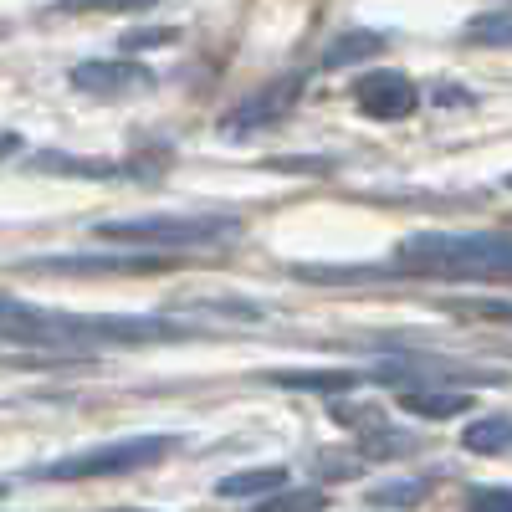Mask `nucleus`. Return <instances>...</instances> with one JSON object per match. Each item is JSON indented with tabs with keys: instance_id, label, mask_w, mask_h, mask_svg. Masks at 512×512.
I'll return each instance as SVG.
<instances>
[{
	"instance_id": "nucleus-19",
	"label": "nucleus",
	"mask_w": 512,
	"mask_h": 512,
	"mask_svg": "<svg viewBox=\"0 0 512 512\" xmlns=\"http://www.w3.org/2000/svg\"><path fill=\"white\" fill-rule=\"evenodd\" d=\"M507 11H492V16H477L466 26V41H487V47H507Z\"/></svg>"
},
{
	"instance_id": "nucleus-1",
	"label": "nucleus",
	"mask_w": 512,
	"mask_h": 512,
	"mask_svg": "<svg viewBox=\"0 0 512 512\" xmlns=\"http://www.w3.org/2000/svg\"><path fill=\"white\" fill-rule=\"evenodd\" d=\"M185 328L169 318H139V313H62V308H36L21 297L0 292V344L21 349H103V344H159L180 338Z\"/></svg>"
},
{
	"instance_id": "nucleus-8",
	"label": "nucleus",
	"mask_w": 512,
	"mask_h": 512,
	"mask_svg": "<svg viewBox=\"0 0 512 512\" xmlns=\"http://www.w3.org/2000/svg\"><path fill=\"white\" fill-rule=\"evenodd\" d=\"M21 272H62V277H128V272H159L169 267L164 251H139V256H26L16 262Z\"/></svg>"
},
{
	"instance_id": "nucleus-14",
	"label": "nucleus",
	"mask_w": 512,
	"mask_h": 512,
	"mask_svg": "<svg viewBox=\"0 0 512 512\" xmlns=\"http://www.w3.org/2000/svg\"><path fill=\"white\" fill-rule=\"evenodd\" d=\"M277 487H287V466H251V472H236V477H226V482H216V492L221 497H262V492H277Z\"/></svg>"
},
{
	"instance_id": "nucleus-18",
	"label": "nucleus",
	"mask_w": 512,
	"mask_h": 512,
	"mask_svg": "<svg viewBox=\"0 0 512 512\" xmlns=\"http://www.w3.org/2000/svg\"><path fill=\"white\" fill-rule=\"evenodd\" d=\"M328 507V492L318 487H277L256 512H323Z\"/></svg>"
},
{
	"instance_id": "nucleus-9",
	"label": "nucleus",
	"mask_w": 512,
	"mask_h": 512,
	"mask_svg": "<svg viewBox=\"0 0 512 512\" xmlns=\"http://www.w3.org/2000/svg\"><path fill=\"white\" fill-rule=\"evenodd\" d=\"M262 379L277 384V390H303V395H328L333 400V395L359 390L369 374H359V369H267Z\"/></svg>"
},
{
	"instance_id": "nucleus-11",
	"label": "nucleus",
	"mask_w": 512,
	"mask_h": 512,
	"mask_svg": "<svg viewBox=\"0 0 512 512\" xmlns=\"http://www.w3.org/2000/svg\"><path fill=\"white\" fill-rule=\"evenodd\" d=\"M477 400L472 395H461V390H400V410L410 415H425V420H451V415H466Z\"/></svg>"
},
{
	"instance_id": "nucleus-12",
	"label": "nucleus",
	"mask_w": 512,
	"mask_h": 512,
	"mask_svg": "<svg viewBox=\"0 0 512 512\" xmlns=\"http://www.w3.org/2000/svg\"><path fill=\"white\" fill-rule=\"evenodd\" d=\"M31 169H41V175H82V180H118V175H128L123 164L67 159V154H57V149H41V154H31Z\"/></svg>"
},
{
	"instance_id": "nucleus-21",
	"label": "nucleus",
	"mask_w": 512,
	"mask_h": 512,
	"mask_svg": "<svg viewBox=\"0 0 512 512\" xmlns=\"http://www.w3.org/2000/svg\"><path fill=\"white\" fill-rule=\"evenodd\" d=\"M169 41H175V31L159 26V31H128V36H123V47H128V52H139V47H169Z\"/></svg>"
},
{
	"instance_id": "nucleus-7",
	"label": "nucleus",
	"mask_w": 512,
	"mask_h": 512,
	"mask_svg": "<svg viewBox=\"0 0 512 512\" xmlns=\"http://www.w3.org/2000/svg\"><path fill=\"white\" fill-rule=\"evenodd\" d=\"M67 82L88 98H139L154 88V72L144 62H113V57H93V62H77L67 72Z\"/></svg>"
},
{
	"instance_id": "nucleus-4",
	"label": "nucleus",
	"mask_w": 512,
	"mask_h": 512,
	"mask_svg": "<svg viewBox=\"0 0 512 512\" xmlns=\"http://www.w3.org/2000/svg\"><path fill=\"white\" fill-rule=\"evenodd\" d=\"M169 436H128V441H108V446H88L72 451L52 466H41V482H88V477H128L144 472V466L169 456Z\"/></svg>"
},
{
	"instance_id": "nucleus-6",
	"label": "nucleus",
	"mask_w": 512,
	"mask_h": 512,
	"mask_svg": "<svg viewBox=\"0 0 512 512\" xmlns=\"http://www.w3.org/2000/svg\"><path fill=\"white\" fill-rule=\"evenodd\" d=\"M354 108L364 118H379V123H395V118H410L420 108V88L395 72V67H374L354 82Z\"/></svg>"
},
{
	"instance_id": "nucleus-17",
	"label": "nucleus",
	"mask_w": 512,
	"mask_h": 512,
	"mask_svg": "<svg viewBox=\"0 0 512 512\" xmlns=\"http://www.w3.org/2000/svg\"><path fill=\"white\" fill-rule=\"evenodd\" d=\"M159 0H57V16H134V11H149Z\"/></svg>"
},
{
	"instance_id": "nucleus-24",
	"label": "nucleus",
	"mask_w": 512,
	"mask_h": 512,
	"mask_svg": "<svg viewBox=\"0 0 512 512\" xmlns=\"http://www.w3.org/2000/svg\"><path fill=\"white\" fill-rule=\"evenodd\" d=\"M0 497H6V482H0Z\"/></svg>"
},
{
	"instance_id": "nucleus-5",
	"label": "nucleus",
	"mask_w": 512,
	"mask_h": 512,
	"mask_svg": "<svg viewBox=\"0 0 512 512\" xmlns=\"http://www.w3.org/2000/svg\"><path fill=\"white\" fill-rule=\"evenodd\" d=\"M303 72H282V77H272V82H262L256 93H246L226 118H221V134L226 139H246V134H256V128H272V123H282L287 113H292V103L303 98Z\"/></svg>"
},
{
	"instance_id": "nucleus-20",
	"label": "nucleus",
	"mask_w": 512,
	"mask_h": 512,
	"mask_svg": "<svg viewBox=\"0 0 512 512\" xmlns=\"http://www.w3.org/2000/svg\"><path fill=\"white\" fill-rule=\"evenodd\" d=\"M466 512H512V492L507 487H482V492H472V507Z\"/></svg>"
},
{
	"instance_id": "nucleus-15",
	"label": "nucleus",
	"mask_w": 512,
	"mask_h": 512,
	"mask_svg": "<svg viewBox=\"0 0 512 512\" xmlns=\"http://www.w3.org/2000/svg\"><path fill=\"white\" fill-rule=\"evenodd\" d=\"M431 477H400V482H384V487H369V502L374 507H420L431 497Z\"/></svg>"
},
{
	"instance_id": "nucleus-2",
	"label": "nucleus",
	"mask_w": 512,
	"mask_h": 512,
	"mask_svg": "<svg viewBox=\"0 0 512 512\" xmlns=\"http://www.w3.org/2000/svg\"><path fill=\"white\" fill-rule=\"evenodd\" d=\"M390 267L436 282H502L512 272V241L502 231H415L395 246Z\"/></svg>"
},
{
	"instance_id": "nucleus-16",
	"label": "nucleus",
	"mask_w": 512,
	"mask_h": 512,
	"mask_svg": "<svg viewBox=\"0 0 512 512\" xmlns=\"http://www.w3.org/2000/svg\"><path fill=\"white\" fill-rule=\"evenodd\" d=\"M359 451L364 456H415L420 451V436L410 431H384V420L369 425V436H359Z\"/></svg>"
},
{
	"instance_id": "nucleus-10",
	"label": "nucleus",
	"mask_w": 512,
	"mask_h": 512,
	"mask_svg": "<svg viewBox=\"0 0 512 512\" xmlns=\"http://www.w3.org/2000/svg\"><path fill=\"white\" fill-rule=\"evenodd\" d=\"M379 52H384V36L379 31H344V36H333L328 47H323L318 67L323 72H344V67H359V62H369Z\"/></svg>"
},
{
	"instance_id": "nucleus-13",
	"label": "nucleus",
	"mask_w": 512,
	"mask_h": 512,
	"mask_svg": "<svg viewBox=\"0 0 512 512\" xmlns=\"http://www.w3.org/2000/svg\"><path fill=\"white\" fill-rule=\"evenodd\" d=\"M507 441H512V420L502 410L472 420V425H466V436H461V446L472 456H507Z\"/></svg>"
},
{
	"instance_id": "nucleus-23",
	"label": "nucleus",
	"mask_w": 512,
	"mask_h": 512,
	"mask_svg": "<svg viewBox=\"0 0 512 512\" xmlns=\"http://www.w3.org/2000/svg\"><path fill=\"white\" fill-rule=\"evenodd\" d=\"M113 512H144V507H113Z\"/></svg>"
},
{
	"instance_id": "nucleus-3",
	"label": "nucleus",
	"mask_w": 512,
	"mask_h": 512,
	"mask_svg": "<svg viewBox=\"0 0 512 512\" xmlns=\"http://www.w3.org/2000/svg\"><path fill=\"white\" fill-rule=\"evenodd\" d=\"M93 236L113 246H144V251H205L241 236V216L226 210H164V216H118L98 221Z\"/></svg>"
},
{
	"instance_id": "nucleus-22",
	"label": "nucleus",
	"mask_w": 512,
	"mask_h": 512,
	"mask_svg": "<svg viewBox=\"0 0 512 512\" xmlns=\"http://www.w3.org/2000/svg\"><path fill=\"white\" fill-rule=\"evenodd\" d=\"M16 149H21V139H16V134H0V159L16 154Z\"/></svg>"
}]
</instances>
